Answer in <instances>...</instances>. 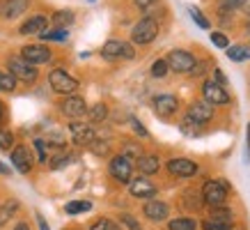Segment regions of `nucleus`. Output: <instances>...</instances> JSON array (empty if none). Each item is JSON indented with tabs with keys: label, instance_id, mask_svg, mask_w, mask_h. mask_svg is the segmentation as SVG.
I'll return each instance as SVG.
<instances>
[{
	"label": "nucleus",
	"instance_id": "f257e3e1",
	"mask_svg": "<svg viewBox=\"0 0 250 230\" xmlns=\"http://www.w3.org/2000/svg\"><path fill=\"white\" fill-rule=\"evenodd\" d=\"M202 198L211 207H220L228 200V182L225 180H209L202 186Z\"/></svg>",
	"mask_w": 250,
	"mask_h": 230
},
{
	"label": "nucleus",
	"instance_id": "f03ea898",
	"mask_svg": "<svg viewBox=\"0 0 250 230\" xmlns=\"http://www.w3.org/2000/svg\"><path fill=\"white\" fill-rule=\"evenodd\" d=\"M48 83H51V90L58 94H74L78 90V81L74 76H69L64 69H53L48 74Z\"/></svg>",
	"mask_w": 250,
	"mask_h": 230
},
{
	"label": "nucleus",
	"instance_id": "7ed1b4c3",
	"mask_svg": "<svg viewBox=\"0 0 250 230\" xmlns=\"http://www.w3.org/2000/svg\"><path fill=\"white\" fill-rule=\"evenodd\" d=\"M159 35V23L149 19V16H145L143 21H138L133 25V30H131V39L136 42V44H149L154 42Z\"/></svg>",
	"mask_w": 250,
	"mask_h": 230
},
{
	"label": "nucleus",
	"instance_id": "20e7f679",
	"mask_svg": "<svg viewBox=\"0 0 250 230\" xmlns=\"http://www.w3.org/2000/svg\"><path fill=\"white\" fill-rule=\"evenodd\" d=\"M166 62H167V69H172V71H177V74H190L193 67H195V58H193V53L182 51V48L170 51L167 58H166Z\"/></svg>",
	"mask_w": 250,
	"mask_h": 230
},
{
	"label": "nucleus",
	"instance_id": "39448f33",
	"mask_svg": "<svg viewBox=\"0 0 250 230\" xmlns=\"http://www.w3.org/2000/svg\"><path fill=\"white\" fill-rule=\"evenodd\" d=\"M7 71H9V74H12L14 78H21L23 83H32V81L37 78V69H35V65L25 62L21 55H14V58H9V60H7Z\"/></svg>",
	"mask_w": 250,
	"mask_h": 230
},
{
	"label": "nucleus",
	"instance_id": "423d86ee",
	"mask_svg": "<svg viewBox=\"0 0 250 230\" xmlns=\"http://www.w3.org/2000/svg\"><path fill=\"white\" fill-rule=\"evenodd\" d=\"M232 226H234L232 212L225 209V207H211L209 219H205V223H202L205 230H229Z\"/></svg>",
	"mask_w": 250,
	"mask_h": 230
},
{
	"label": "nucleus",
	"instance_id": "0eeeda50",
	"mask_svg": "<svg viewBox=\"0 0 250 230\" xmlns=\"http://www.w3.org/2000/svg\"><path fill=\"white\" fill-rule=\"evenodd\" d=\"M108 170H110V175H113L117 182L129 184L131 182V173H133V161H129L126 157L117 154V157H113V159H110Z\"/></svg>",
	"mask_w": 250,
	"mask_h": 230
},
{
	"label": "nucleus",
	"instance_id": "6e6552de",
	"mask_svg": "<svg viewBox=\"0 0 250 230\" xmlns=\"http://www.w3.org/2000/svg\"><path fill=\"white\" fill-rule=\"evenodd\" d=\"M101 55L108 58V60H117V58H126V60H131V58H133V46L126 44V42H120V39H110V42L104 44Z\"/></svg>",
	"mask_w": 250,
	"mask_h": 230
},
{
	"label": "nucleus",
	"instance_id": "1a4fd4ad",
	"mask_svg": "<svg viewBox=\"0 0 250 230\" xmlns=\"http://www.w3.org/2000/svg\"><path fill=\"white\" fill-rule=\"evenodd\" d=\"M21 58L30 65H44V62L51 60V51L42 44H30L21 48Z\"/></svg>",
	"mask_w": 250,
	"mask_h": 230
},
{
	"label": "nucleus",
	"instance_id": "9d476101",
	"mask_svg": "<svg viewBox=\"0 0 250 230\" xmlns=\"http://www.w3.org/2000/svg\"><path fill=\"white\" fill-rule=\"evenodd\" d=\"M202 94H205L207 104H228L229 101V92L223 88V85L213 83V81H205V85H202Z\"/></svg>",
	"mask_w": 250,
	"mask_h": 230
},
{
	"label": "nucleus",
	"instance_id": "9b49d317",
	"mask_svg": "<svg viewBox=\"0 0 250 230\" xmlns=\"http://www.w3.org/2000/svg\"><path fill=\"white\" fill-rule=\"evenodd\" d=\"M60 111L67 115V117H74V120H76V117H83V115L87 113V104H85L83 97L69 94L67 99L60 104Z\"/></svg>",
	"mask_w": 250,
	"mask_h": 230
},
{
	"label": "nucleus",
	"instance_id": "f8f14e48",
	"mask_svg": "<svg viewBox=\"0 0 250 230\" xmlns=\"http://www.w3.org/2000/svg\"><path fill=\"white\" fill-rule=\"evenodd\" d=\"M69 131L74 136V143L76 145H92L97 140V131L87 127V124H81V122H71L69 124Z\"/></svg>",
	"mask_w": 250,
	"mask_h": 230
},
{
	"label": "nucleus",
	"instance_id": "ddd939ff",
	"mask_svg": "<svg viewBox=\"0 0 250 230\" xmlns=\"http://www.w3.org/2000/svg\"><path fill=\"white\" fill-rule=\"evenodd\" d=\"M167 170L172 173V175H179V177H193L197 173V163L190 159H170L167 161Z\"/></svg>",
	"mask_w": 250,
	"mask_h": 230
},
{
	"label": "nucleus",
	"instance_id": "4468645a",
	"mask_svg": "<svg viewBox=\"0 0 250 230\" xmlns=\"http://www.w3.org/2000/svg\"><path fill=\"white\" fill-rule=\"evenodd\" d=\"M12 163H14V168L19 173H30L32 170V157H30V150L25 145H19L14 147V152H12Z\"/></svg>",
	"mask_w": 250,
	"mask_h": 230
},
{
	"label": "nucleus",
	"instance_id": "2eb2a0df",
	"mask_svg": "<svg viewBox=\"0 0 250 230\" xmlns=\"http://www.w3.org/2000/svg\"><path fill=\"white\" fill-rule=\"evenodd\" d=\"M211 115H213L211 104H207V101H195V104H190L186 117H190V120L197 122V124H205V122L211 120Z\"/></svg>",
	"mask_w": 250,
	"mask_h": 230
},
{
	"label": "nucleus",
	"instance_id": "dca6fc26",
	"mask_svg": "<svg viewBox=\"0 0 250 230\" xmlns=\"http://www.w3.org/2000/svg\"><path fill=\"white\" fill-rule=\"evenodd\" d=\"M129 191L136 198H152V196H156V186L152 182H147L145 177H138V180L129 182Z\"/></svg>",
	"mask_w": 250,
	"mask_h": 230
},
{
	"label": "nucleus",
	"instance_id": "f3484780",
	"mask_svg": "<svg viewBox=\"0 0 250 230\" xmlns=\"http://www.w3.org/2000/svg\"><path fill=\"white\" fill-rule=\"evenodd\" d=\"M46 25H48V19H46L44 14H35L19 28V32H21V35H37L39 37V35L46 30Z\"/></svg>",
	"mask_w": 250,
	"mask_h": 230
},
{
	"label": "nucleus",
	"instance_id": "a211bd4d",
	"mask_svg": "<svg viewBox=\"0 0 250 230\" xmlns=\"http://www.w3.org/2000/svg\"><path fill=\"white\" fill-rule=\"evenodd\" d=\"M143 212H145V216L152 219V221H163V219H167V214H170L167 205L161 203V200H147L143 207Z\"/></svg>",
	"mask_w": 250,
	"mask_h": 230
},
{
	"label": "nucleus",
	"instance_id": "6ab92c4d",
	"mask_svg": "<svg viewBox=\"0 0 250 230\" xmlns=\"http://www.w3.org/2000/svg\"><path fill=\"white\" fill-rule=\"evenodd\" d=\"M177 106H179V101H177V97H172V94H159V97H154V108H156V113L159 115H172L174 111H177Z\"/></svg>",
	"mask_w": 250,
	"mask_h": 230
},
{
	"label": "nucleus",
	"instance_id": "aec40b11",
	"mask_svg": "<svg viewBox=\"0 0 250 230\" xmlns=\"http://www.w3.org/2000/svg\"><path fill=\"white\" fill-rule=\"evenodd\" d=\"M28 5H30V0H5L0 12H2L5 19H16V16H21L28 9Z\"/></svg>",
	"mask_w": 250,
	"mask_h": 230
},
{
	"label": "nucleus",
	"instance_id": "412c9836",
	"mask_svg": "<svg viewBox=\"0 0 250 230\" xmlns=\"http://www.w3.org/2000/svg\"><path fill=\"white\" fill-rule=\"evenodd\" d=\"M159 157L156 154H143L140 159H138V168L143 175H154L156 170H159Z\"/></svg>",
	"mask_w": 250,
	"mask_h": 230
},
{
	"label": "nucleus",
	"instance_id": "4be33fe9",
	"mask_svg": "<svg viewBox=\"0 0 250 230\" xmlns=\"http://www.w3.org/2000/svg\"><path fill=\"white\" fill-rule=\"evenodd\" d=\"M228 58L234 62L250 60V46H228Z\"/></svg>",
	"mask_w": 250,
	"mask_h": 230
},
{
	"label": "nucleus",
	"instance_id": "5701e85b",
	"mask_svg": "<svg viewBox=\"0 0 250 230\" xmlns=\"http://www.w3.org/2000/svg\"><path fill=\"white\" fill-rule=\"evenodd\" d=\"M167 226H170V230H195L197 228L195 219H190V216H179V219H172Z\"/></svg>",
	"mask_w": 250,
	"mask_h": 230
},
{
	"label": "nucleus",
	"instance_id": "b1692460",
	"mask_svg": "<svg viewBox=\"0 0 250 230\" xmlns=\"http://www.w3.org/2000/svg\"><path fill=\"white\" fill-rule=\"evenodd\" d=\"M16 209H19V200H7L5 205H0V226H5L14 216Z\"/></svg>",
	"mask_w": 250,
	"mask_h": 230
},
{
	"label": "nucleus",
	"instance_id": "393cba45",
	"mask_svg": "<svg viewBox=\"0 0 250 230\" xmlns=\"http://www.w3.org/2000/svg\"><path fill=\"white\" fill-rule=\"evenodd\" d=\"M67 28H55V30H44L39 35V39H46V42H64L67 39Z\"/></svg>",
	"mask_w": 250,
	"mask_h": 230
},
{
	"label": "nucleus",
	"instance_id": "a878e982",
	"mask_svg": "<svg viewBox=\"0 0 250 230\" xmlns=\"http://www.w3.org/2000/svg\"><path fill=\"white\" fill-rule=\"evenodd\" d=\"M90 209H92V203H87V200H76V203H69L64 207L67 214H81V212H90Z\"/></svg>",
	"mask_w": 250,
	"mask_h": 230
},
{
	"label": "nucleus",
	"instance_id": "bb28decb",
	"mask_svg": "<svg viewBox=\"0 0 250 230\" xmlns=\"http://www.w3.org/2000/svg\"><path fill=\"white\" fill-rule=\"evenodd\" d=\"M16 88V78L9 74L7 69H0V90L12 92Z\"/></svg>",
	"mask_w": 250,
	"mask_h": 230
},
{
	"label": "nucleus",
	"instance_id": "cd10ccee",
	"mask_svg": "<svg viewBox=\"0 0 250 230\" xmlns=\"http://www.w3.org/2000/svg\"><path fill=\"white\" fill-rule=\"evenodd\" d=\"M87 113H90V120H92V122H101V120H106L108 108H106V104H97V106H92Z\"/></svg>",
	"mask_w": 250,
	"mask_h": 230
},
{
	"label": "nucleus",
	"instance_id": "c85d7f7f",
	"mask_svg": "<svg viewBox=\"0 0 250 230\" xmlns=\"http://www.w3.org/2000/svg\"><path fill=\"white\" fill-rule=\"evenodd\" d=\"M55 25H69V23H74V12H69V9H62V12H55L53 16Z\"/></svg>",
	"mask_w": 250,
	"mask_h": 230
},
{
	"label": "nucleus",
	"instance_id": "c756f323",
	"mask_svg": "<svg viewBox=\"0 0 250 230\" xmlns=\"http://www.w3.org/2000/svg\"><path fill=\"white\" fill-rule=\"evenodd\" d=\"M122 157H126L129 161H138L143 154H140V147H138L136 143H126V145H124V152H122Z\"/></svg>",
	"mask_w": 250,
	"mask_h": 230
},
{
	"label": "nucleus",
	"instance_id": "7c9ffc66",
	"mask_svg": "<svg viewBox=\"0 0 250 230\" xmlns=\"http://www.w3.org/2000/svg\"><path fill=\"white\" fill-rule=\"evenodd\" d=\"M12 145H14V134L0 127V150H9Z\"/></svg>",
	"mask_w": 250,
	"mask_h": 230
},
{
	"label": "nucleus",
	"instance_id": "2f4dec72",
	"mask_svg": "<svg viewBox=\"0 0 250 230\" xmlns=\"http://www.w3.org/2000/svg\"><path fill=\"white\" fill-rule=\"evenodd\" d=\"M188 14L193 16V21H195L197 25H200V28H205V30H209V21H207L205 14H202V12H200L197 7H193V5H190V7H188Z\"/></svg>",
	"mask_w": 250,
	"mask_h": 230
},
{
	"label": "nucleus",
	"instance_id": "473e14b6",
	"mask_svg": "<svg viewBox=\"0 0 250 230\" xmlns=\"http://www.w3.org/2000/svg\"><path fill=\"white\" fill-rule=\"evenodd\" d=\"M167 74V62L166 60H156L152 65V76L154 78H163Z\"/></svg>",
	"mask_w": 250,
	"mask_h": 230
},
{
	"label": "nucleus",
	"instance_id": "72a5a7b5",
	"mask_svg": "<svg viewBox=\"0 0 250 230\" xmlns=\"http://www.w3.org/2000/svg\"><path fill=\"white\" fill-rule=\"evenodd\" d=\"M90 230H120V228H117V223L110 221V219H99L97 223H92Z\"/></svg>",
	"mask_w": 250,
	"mask_h": 230
},
{
	"label": "nucleus",
	"instance_id": "f704fd0d",
	"mask_svg": "<svg viewBox=\"0 0 250 230\" xmlns=\"http://www.w3.org/2000/svg\"><path fill=\"white\" fill-rule=\"evenodd\" d=\"M211 37V42H213V46H218V48H228L229 46V39L223 35V32H211L209 35Z\"/></svg>",
	"mask_w": 250,
	"mask_h": 230
},
{
	"label": "nucleus",
	"instance_id": "c9c22d12",
	"mask_svg": "<svg viewBox=\"0 0 250 230\" xmlns=\"http://www.w3.org/2000/svg\"><path fill=\"white\" fill-rule=\"evenodd\" d=\"M92 152L99 154V157L108 154V143H106V140H94V143H92Z\"/></svg>",
	"mask_w": 250,
	"mask_h": 230
},
{
	"label": "nucleus",
	"instance_id": "e433bc0d",
	"mask_svg": "<svg viewBox=\"0 0 250 230\" xmlns=\"http://www.w3.org/2000/svg\"><path fill=\"white\" fill-rule=\"evenodd\" d=\"M35 150H37V154H39V161L44 163V161H46V143L42 140V138H37V140H35Z\"/></svg>",
	"mask_w": 250,
	"mask_h": 230
},
{
	"label": "nucleus",
	"instance_id": "4c0bfd02",
	"mask_svg": "<svg viewBox=\"0 0 250 230\" xmlns=\"http://www.w3.org/2000/svg\"><path fill=\"white\" fill-rule=\"evenodd\" d=\"M71 159V157H55L53 161H51V168L53 170H58V168H62V166H67V161Z\"/></svg>",
	"mask_w": 250,
	"mask_h": 230
},
{
	"label": "nucleus",
	"instance_id": "58836bf2",
	"mask_svg": "<svg viewBox=\"0 0 250 230\" xmlns=\"http://www.w3.org/2000/svg\"><path fill=\"white\" fill-rule=\"evenodd\" d=\"M248 0H223V7H229V9H234V7H243Z\"/></svg>",
	"mask_w": 250,
	"mask_h": 230
},
{
	"label": "nucleus",
	"instance_id": "ea45409f",
	"mask_svg": "<svg viewBox=\"0 0 250 230\" xmlns=\"http://www.w3.org/2000/svg\"><path fill=\"white\" fill-rule=\"evenodd\" d=\"M122 221L126 223V226H129L131 230H143V228H140V226H138V221H136V219H133V216H129V214H124V216H122Z\"/></svg>",
	"mask_w": 250,
	"mask_h": 230
},
{
	"label": "nucleus",
	"instance_id": "a19ab883",
	"mask_svg": "<svg viewBox=\"0 0 250 230\" xmlns=\"http://www.w3.org/2000/svg\"><path fill=\"white\" fill-rule=\"evenodd\" d=\"M131 124H133V129H136V134H138V136H147V129H145L143 124L138 122L136 117H131Z\"/></svg>",
	"mask_w": 250,
	"mask_h": 230
},
{
	"label": "nucleus",
	"instance_id": "79ce46f5",
	"mask_svg": "<svg viewBox=\"0 0 250 230\" xmlns=\"http://www.w3.org/2000/svg\"><path fill=\"white\" fill-rule=\"evenodd\" d=\"M152 2H156V0H136V5L138 7H149V5H152Z\"/></svg>",
	"mask_w": 250,
	"mask_h": 230
},
{
	"label": "nucleus",
	"instance_id": "37998d69",
	"mask_svg": "<svg viewBox=\"0 0 250 230\" xmlns=\"http://www.w3.org/2000/svg\"><path fill=\"white\" fill-rule=\"evenodd\" d=\"M37 221H39V230H51V228H48V223H46L44 216H37Z\"/></svg>",
	"mask_w": 250,
	"mask_h": 230
},
{
	"label": "nucleus",
	"instance_id": "c03bdc74",
	"mask_svg": "<svg viewBox=\"0 0 250 230\" xmlns=\"http://www.w3.org/2000/svg\"><path fill=\"white\" fill-rule=\"evenodd\" d=\"M0 173H2V175H9V168L2 163V161H0Z\"/></svg>",
	"mask_w": 250,
	"mask_h": 230
},
{
	"label": "nucleus",
	"instance_id": "a18cd8bd",
	"mask_svg": "<svg viewBox=\"0 0 250 230\" xmlns=\"http://www.w3.org/2000/svg\"><path fill=\"white\" fill-rule=\"evenodd\" d=\"M14 230H30V228H28V223H19Z\"/></svg>",
	"mask_w": 250,
	"mask_h": 230
},
{
	"label": "nucleus",
	"instance_id": "49530a36",
	"mask_svg": "<svg viewBox=\"0 0 250 230\" xmlns=\"http://www.w3.org/2000/svg\"><path fill=\"white\" fill-rule=\"evenodd\" d=\"M246 140H248V147H250V122H248V129H246Z\"/></svg>",
	"mask_w": 250,
	"mask_h": 230
},
{
	"label": "nucleus",
	"instance_id": "de8ad7c7",
	"mask_svg": "<svg viewBox=\"0 0 250 230\" xmlns=\"http://www.w3.org/2000/svg\"><path fill=\"white\" fill-rule=\"evenodd\" d=\"M243 9H246V14L250 16V0H248V2H246V5H243Z\"/></svg>",
	"mask_w": 250,
	"mask_h": 230
},
{
	"label": "nucleus",
	"instance_id": "09e8293b",
	"mask_svg": "<svg viewBox=\"0 0 250 230\" xmlns=\"http://www.w3.org/2000/svg\"><path fill=\"white\" fill-rule=\"evenodd\" d=\"M2 115H5V111H2V104H0V122H2Z\"/></svg>",
	"mask_w": 250,
	"mask_h": 230
}]
</instances>
